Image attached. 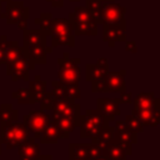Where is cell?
<instances>
[{
	"label": "cell",
	"mask_w": 160,
	"mask_h": 160,
	"mask_svg": "<svg viewBox=\"0 0 160 160\" xmlns=\"http://www.w3.org/2000/svg\"><path fill=\"white\" fill-rule=\"evenodd\" d=\"M46 35L51 38V48L58 46H75V35L72 25L69 19L65 18H51Z\"/></svg>",
	"instance_id": "6da1fadb"
},
{
	"label": "cell",
	"mask_w": 160,
	"mask_h": 160,
	"mask_svg": "<svg viewBox=\"0 0 160 160\" xmlns=\"http://www.w3.org/2000/svg\"><path fill=\"white\" fill-rule=\"evenodd\" d=\"M30 131L22 122L19 121H8L0 122V141L5 145L8 150L18 149L28 138Z\"/></svg>",
	"instance_id": "7a4b0ae2"
},
{
	"label": "cell",
	"mask_w": 160,
	"mask_h": 160,
	"mask_svg": "<svg viewBox=\"0 0 160 160\" xmlns=\"http://www.w3.org/2000/svg\"><path fill=\"white\" fill-rule=\"evenodd\" d=\"M80 64H81V59L70 58L69 52H64L62 58L58 59V65H59L58 78H59V81L70 82V84H79L80 80H81Z\"/></svg>",
	"instance_id": "3957f363"
},
{
	"label": "cell",
	"mask_w": 160,
	"mask_h": 160,
	"mask_svg": "<svg viewBox=\"0 0 160 160\" xmlns=\"http://www.w3.org/2000/svg\"><path fill=\"white\" fill-rule=\"evenodd\" d=\"M104 118V115L96 109H89L85 111V114H81L80 116V138L82 139H94L99 134L101 126L108 122Z\"/></svg>",
	"instance_id": "277c9868"
},
{
	"label": "cell",
	"mask_w": 160,
	"mask_h": 160,
	"mask_svg": "<svg viewBox=\"0 0 160 160\" xmlns=\"http://www.w3.org/2000/svg\"><path fill=\"white\" fill-rule=\"evenodd\" d=\"M0 18L5 19L8 25L15 24L20 30L28 29V19H29V8L24 5L22 1L10 0L6 2V8L4 12H0Z\"/></svg>",
	"instance_id": "5b68a950"
},
{
	"label": "cell",
	"mask_w": 160,
	"mask_h": 160,
	"mask_svg": "<svg viewBox=\"0 0 160 160\" xmlns=\"http://www.w3.org/2000/svg\"><path fill=\"white\" fill-rule=\"evenodd\" d=\"M126 8L114 1H104L100 8V25L102 24H116L125 25Z\"/></svg>",
	"instance_id": "8992f818"
},
{
	"label": "cell",
	"mask_w": 160,
	"mask_h": 160,
	"mask_svg": "<svg viewBox=\"0 0 160 160\" xmlns=\"http://www.w3.org/2000/svg\"><path fill=\"white\" fill-rule=\"evenodd\" d=\"M52 115H51V120L58 119V118H74L78 122V125L80 126V116H81V105L72 101V100H68V99H59L56 98V100L54 101L52 106Z\"/></svg>",
	"instance_id": "52a82bcc"
},
{
	"label": "cell",
	"mask_w": 160,
	"mask_h": 160,
	"mask_svg": "<svg viewBox=\"0 0 160 160\" xmlns=\"http://www.w3.org/2000/svg\"><path fill=\"white\" fill-rule=\"evenodd\" d=\"M34 68L35 65L28 59V56L22 51L21 55L15 61L6 64V75L10 76L12 81H19V80L29 81L30 79L29 72L30 70H34Z\"/></svg>",
	"instance_id": "ba28073f"
},
{
	"label": "cell",
	"mask_w": 160,
	"mask_h": 160,
	"mask_svg": "<svg viewBox=\"0 0 160 160\" xmlns=\"http://www.w3.org/2000/svg\"><path fill=\"white\" fill-rule=\"evenodd\" d=\"M50 116L45 110H34L22 116V124L30 132H34V139H40L42 130L50 122Z\"/></svg>",
	"instance_id": "9c48e42d"
},
{
	"label": "cell",
	"mask_w": 160,
	"mask_h": 160,
	"mask_svg": "<svg viewBox=\"0 0 160 160\" xmlns=\"http://www.w3.org/2000/svg\"><path fill=\"white\" fill-rule=\"evenodd\" d=\"M114 139L121 144L126 155L132 154V145L138 142V134L132 132L125 124L124 120H116L114 126Z\"/></svg>",
	"instance_id": "30bf717a"
},
{
	"label": "cell",
	"mask_w": 160,
	"mask_h": 160,
	"mask_svg": "<svg viewBox=\"0 0 160 160\" xmlns=\"http://www.w3.org/2000/svg\"><path fill=\"white\" fill-rule=\"evenodd\" d=\"M50 91L59 99H68V100L75 101L81 98V89L79 84H70V82H62L59 80H54L51 81Z\"/></svg>",
	"instance_id": "8fae6325"
},
{
	"label": "cell",
	"mask_w": 160,
	"mask_h": 160,
	"mask_svg": "<svg viewBox=\"0 0 160 160\" xmlns=\"http://www.w3.org/2000/svg\"><path fill=\"white\" fill-rule=\"evenodd\" d=\"M126 40V26L116 24H102V41L109 48H114L116 42Z\"/></svg>",
	"instance_id": "7c38bea8"
},
{
	"label": "cell",
	"mask_w": 160,
	"mask_h": 160,
	"mask_svg": "<svg viewBox=\"0 0 160 160\" xmlns=\"http://www.w3.org/2000/svg\"><path fill=\"white\" fill-rule=\"evenodd\" d=\"M131 114L135 115L140 122L142 124V126H152L156 128L160 124V101L156 102L152 108L146 109V110H136L132 109Z\"/></svg>",
	"instance_id": "4fadbf2b"
},
{
	"label": "cell",
	"mask_w": 160,
	"mask_h": 160,
	"mask_svg": "<svg viewBox=\"0 0 160 160\" xmlns=\"http://www.w3.org/2000/svg\"><path fill=\"white\" fill-rule=\"evenodd\" d=\"M98 110L104 115V118L109 121L115 120L116 116L121 114L120 110V101L119 98L110 99V98H99L96 100Z\"/></svg>",
	"instance_id": "5bb4252c"
},
{
	"label": "cell",
	"mask_w": 160,
	"mask_h": 160,
	"mask_svg": "<svg viewBox=\"0 0 160 160\" xmlns=\"http://www.w3.org/2000/svg\"><path fill=\"white\" fill-rule=\"evenodd\" d=\"M126 71L124 69L119 71H108L105 76V91L109 92H122L126 90L125 82Z\"/></svg>",
	"instance_id": "9a60e30c"
},
{
	"label": "cell",
	"mask_w": 160,
	"mask_h": 160,
	"mask_svg": "<svg viewBox=\"0 0 160 160\" xmlns=\"http://www.w3.org/2000/svg\"><path fill=\"white\" fill-rule=\"evenodd\" d=\"M109 71V64L106 58H100L96 64L85 65V79L86 81H92L95 79L102 78Z\"/></svg>",
	"instance_id": "2e32d148"
},
{
	"label": "cell",
	"mask_w": 160,
	"mask_h": 160,
	"mask_svg": "<svg viewBox=\"0 0 160 160\" xmlns=\"http://www.w3.org/2000/svg\"><path fill=\"white\" fill-rule=\"evenodd\" d=\"M34 138H28L18 149H19V160H35L40 154V145L35 141Z\"/></svg>",
	"instance_id": "e0dca14e"
},
{
	"label": "cell",
	"mask_w": 160,
	"mask_h": 160,
	"mask_svg": "<svg viewBox=\"0 0 160 160\" xmlns=\"http://www.w3.org/2000/svg\"><path fill=\"white\" fill-rule=\"evenodd\" d=\"M24 54L34 65L46 64V46L44 45H21Z\"/></svg>",
	"instance_id": "ac0fdd59"
},
{
	"label": "cell",
	"mask_w": 160,
	"mask_h": 160,
	"mask_svg": "<svg viewBox=\"0 0 160 160\" xmlns=\"http://www.w3.org/2000/svg\"><path fill=\"white\" fill-rule=\"evenodd\" d=\"M102 156L108 160H126L128 158L124 148L115 139H112L102 148Z\"/></svg>",
	"instance_id": "d6986e66"
},
{
	"label": "cell",
	"mask_w": 160,
	"mask_h": 160,
	"mask_svg": "<svg viewBox=\"0 0 160 160\" xmlns=\"http://www.w3.org/2000/svg\"><path fill=\"white\" fill-rule=\"evenodd\" d=\"M48 35L41 29H25L22 35V45H44L46 46Z\"/></svg>",
	"instance_id": "ffe728a7"
},
{
	"label": "cell",
	"mask_w": 160,
	"mask_h": 160,
	"mask_svg": "<svg viewBox=\"0 0 160 160\" xmlns=\"http://www.w3.org/2000/svg\"><path fill=\"white\" fill-rule=\"evenodd\" d=\"M51 121H54V124L56 125L61 139H68L70 134L75 130V128L79 126L74 118H58Z\"/></svg>",
	"instance_id": "44dd1931"
},
{
	"label": "cell",
	"mask_w": 160,
	"mask_h": 160,
	"mask_svg": "<svg viewBox=\"0 0 160 160\" xmlns=\"http://www.w3.org/2000/svg\"><path fill=\"white\" fill-rule=\"evenodd\" d=\"M90 142H70L69 160H89Z\"/></svg>",
	"instance_id": "7402d4cb"
},
{
	"label": "cell",
	"mask_w": 160,
	"mask_h": 160,
	"mask_svg": "<svg viewBox=\"0 0 160 160\" xmlns=\"http://www.w3.org/2000/svg\"><path fill=\"white\" fill-rule=\"evenodd\" d=\"M159 101L160 99L156 98L155 94L151 91V92H140L132 100V104H134V109L136 110H146V109L152 108Z\"/></svg>",
	"instance_id": "603a6c76"
},
{
	"label": "cell",
	"mask_w": 160,
	"mask_h": 160,
	"mask_svg": "<svg viewBox=\"0 0 160 160\" xmlns=\"http://www.w3.org/2000/svg\"><path fill=\"white\" fill-rule=\"evenodd\" d=\"M29 91L31 92L35 102H40L46 92V81L41 80L39 75L34 78V80H29Z\"/></svg>",
	"instance_id": "cb8c5ba5"
},
{
	"label": "cell",
	"mask_w": 160,
	"mask_h": 160,
	"mask_svg": "<svg viewBox=\"0 0 160 160\" xmlns=\"http://www.w3.org/2000/svg\"><path fill=\"white\" fill-rule=\"evenodd\" d=\"M69 20L71 24L74 22H96L95 18L92 16V14L88 10L86 6H76L70 14H69ZM98 24V22H96Z\"/></svg>",
	"instance_id": "d4e9b609"
},
{
	"label": "cell",
	"mask_w": 160,
	"mask_h": 160,
	"mask_svg": "<svg viewBox=\"0 0 160 160\" xmlns=\"http://www.w3.org/2000/svg\"><path fill=\"white\" fill-rule=\"evenodd\" d=\"M114 130H115L114 126H110V121L105 122V124L101 126V129H100L99 134L96 135V138L91 139V142L98 144V145L102 149L108 142H110V141L114 139Z\"/></svg>",
	"instance_id": "484cf974"
},
{
	"label": "cell",
	"mask_w": 160,
	"mask_h": 160,
	"mask_svg": "<svg viewBox=\"0 0 160 160\" xmlns=\"http://www.w3.org/2000/svg\"><path fill=\"white\" fill-rule=\"evenodd\" d=\"M72 30L74 35L78 36H96L98 35V24L96 22H74Z\"/></svg>",
	"instance_id": "4316f807"
},
{
	"label": "cell",
	"mask_w": 160,
	"mask_h": 160,
	"mask_svg": "<svg viewBox=\"0 0 160 160\" xmlns=\"http://www.w3.org/2000/svg\"><path fill=\"white\" fill-rule=\"evenodd\" d=\"M60 139V134L59 130L56 128V125L54 124V121L50 120V122L45 126V129L41 132L40 136V144H56Z\"/></svg>",
	"instance_id": "83f0119b"
},
{
	"label": "cell",
	"mask_w": 160,
	"mask_h": 160,
	"mask_svg": "<svg viewBox=\"0 0 160 160\" xmlns=\"http://www.w3.org/2000/svg\"><path fill=\"white\" fill-rule=\"evenodd\" d=\"M22 52L21 46L19 45L18 41L12 40V41H8V45L5 48V56H4V64H10L12 61H15Z\"/></svg>",
	"instance_id": "f1b7e54d"
},
{
	"label": "cell",
	"mask_w": 160,
	"mask_h": 160,
	"mask_svg": "<svg viewBox=\"0 0 160 160\" xmlns=\"http://www.w3.org/2000/svg\"><path fill=\"white\" fill-rule=\"evenodd\" d=\"M11 98L18 100V102L21 104V105H32V104H35V100H34L31 92L26 88H19L18 90L12 91Z\"/></svg>",
	"instance_id": "f546056e"
},
{
	"label": "cell",
	"mask_w": 160,
	"mask_h": 160,
	"mask_svg": "<svg viewBox=\"0 0 160 160\" xmlns=\"http://www.w3.org/2000/svg\"><path fill=\"white\" fill-rule=\"evenodd\" d=\"M18 118H19L18 110H15L11 104H1L0 105V122L18 121Z\"/></svg>",
	"instance_id": "4dcf8cb0"
},
{
	"label": "cell",
	"mask_w": 160,
	"mask_h": 160,
	"mask_svg": "<svg viewBox=\"0 0 160 160\" xmlns=\"http://www.w3.org/2000/svg\"><path fill=\"white\" fill-rule=\"evenodd\" d=\"M125 124H126V126L132 131V132H142L144 131V126H142V124L140 122V120L135 116V115H132L131 112L129 114V115H126L125 116Z\"/></svg>",
	"instance_id": "1f68e13d"
},
{
	"label": "cell",
	"mask_w": 160,
	"mask_h": 160,
	"mask_svg": "<svg viewBox=\"0 0 160 160\" xmlns=\"http://www.w3.org/2000/svg\"><path fill=\"white\" fill-rule=\"evenodd\" d=\"M51 18H52V14L51 12H42V14H40V18H36L34 20V22L36 25H40V29L46 34L48 32V29H49V24H50Z\"/></svg>",
	"instance_id": "d6a6232c"
},
{
	"label": "cell",
	"mask_w": 160,
	"mask_h": 160,
	"mask_svg": "<svg viewBox=\"0 0 160 160\" xmlns=\"http://www.w3.org/2000/svg\"><path fill=\"white\" fill-rule=\"evenodd\" d=\"M55 100H56V96L51 91H46L45 95H44V98L40 101L41 110H51V106H52V104H54Z\"/></svg>",
	"instance_id": "836d02e7"
},
{
	"label": "cell",
	"mask_w": 160,
	"mask_h": 160,
	"mask_svg": "<svg viewBox=\"0 0 160 160\" xmlns=\"http://www.w3.org/2000/svg\"><path fill=\"white\" fill-rule=\"evenodd\" d=\"M102 156V149L95 144V142H91L90 141V148H89V160H95L98 158Z\"/></svg>",
	"instance_id": "e575fe53"
},
{
	"label": "cell",
	"mask_w": 160,
	"mask_h": 160,
	"mask_svg": "<svg viewBox=\"0 0 160 160\" xmlns=\"http://www.w3.org/2000/svg\"><path fill=\"white\" fill-rule=\"evenodd\" d=\"M8 38L6 35H1L0 38V66L4 64V56H5V48L8 45Z\"/></svg>",
	"instance_id": "d590c367"
},
{
	"label": "cell",
	"mask_w": 160,
	"mask_h": 160,
	"mask_svg": "<svg viewBox=\"0 0 160 160\" xmlns=\"http://www.w3.org/2000/svg\"><path fill=\"white\" fill-rule=\"evenodd\" d=\"M119 101H120V104H130V102L132 101V95H131V92H128V91L120 92Z\"/></svg>",
	"instance_id": "8d00e7d4"
},
{
	"label": "cell",
	"mask_w": 160,
	"mask_h": 160,
	"mask_svg": "<svg viewBox=\"0 0 160 160\" xmlns=\"http://www.w3.org/2000/svg\"><path fill=\"white\" fill-rule=\"evenodd\" d=\"M125 50L126 51H130V52H136L138 51V46H136V42L134 40H125Z\"/></svg>",
	"instance_id": "74e56055"
},
{
	"label": "cell",
	"mask_w": 160,
	"mask_h": 160,
	"mask_svg": "<svg viewBox=\"0 0 160 160\" xmlns=\"http://www.w3.org/2000/svg\"><path fill=\"white\" fill-rule=\"evenodd\" d=\"M46 1L50 2L52 8H62L64 6V0H46Z\"/></svg>",
	"instance_id": "f35d334b"
},
{
	"label": "cell",
	"mask_w": 160,
	"mask_h": 160,
	"mask_svg": "<svg viewBox=\"0 0 160 160\" xmlns=\"http://www.w3.org/2000/svg\"><path fill=\"white\" fill-rule=\"evenodd\" d=\"M95 160H108V159L104 158V156H100V158H98V159H95Z\"/></svg>",
	"instance_id": "ab89813d"
},
{
	"label": "cell",
	"mask_w": 160,
	"mask_h": 160,
	"mask_svg": "<svg viewBox=\"0 0 160 160\" xmlns=\"http://www.w3.org/2000/svg\"><path fill=\"white\" fill-rule=\"evenodd\" d=\"M8 1H10V0H0V2H1V4H6Z\"/></svg>",
	"instance_id": "60d3db41"
},
{
	"label": "cell",
	"mask_w": 160,
	"mask_h": 160,
	"mask_svg": "<svg viewBox=\"0 0 160 160\" xmlns=\"http://www.w3.org/2000/svg\"><path fill=\"white\" fill-rule=\"evenodd\" d=\"M70 2H78V1H81V0H69Z\"/></svg>",
	"instance_id": "b9f144b4"
},
{
	"label": "cell",
	"mask_w": 160,
	"mask_h": 160,
	"mask_svg": "<svg viewBox=\"0 0 160 160\" xmlns=\"http://www.w3.org/2000/svg\"><path fill=\"white\" fill-rule=\"evenodd\" d=\"M100 1H102V2H104V1H114V0H100Z\"/></svg>",
	"instance_id": "7bdbcfd3"
},
{
	"label": "cell",
	"mask_w": 160,
	"mask_h": 160,
	"mask_svg": "<svg viewBox=\"0 0 160 160\" xmlns=\"http://www.w3.org/2000/svg\"><path fill=\"white\" fill-rule=\"evenodd\" d=\"M0 154H1V141H0Z\"/></svg>",
	"instance_id": "ee69618b"
},
{
	"label": "cell",
	"mask_w": 160,
	"mask_h": 160,
	"mask_svg": "<svg viewBox=\"0 0 160 160\" xmlns=\"http://www.w3.org/2000/svg\"><path fill=\"white\" fill-rule=\"evenodd\" d=\"M0 12H1V2H0Z\"/></svg>",
	"instance_id": "f6af8a7d"
}]
</instances>
